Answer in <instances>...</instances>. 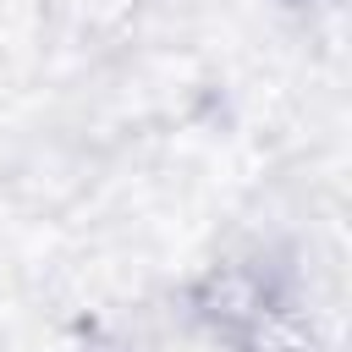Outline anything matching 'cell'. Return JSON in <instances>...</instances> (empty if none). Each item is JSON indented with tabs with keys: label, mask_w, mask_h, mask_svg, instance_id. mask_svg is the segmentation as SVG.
<instances>
[{
	"label": "cell",
	"mask_w": 352,
	"mask_h": 352,
	"mask_svg": "<svg viewBox=\"0 0 352 352\" xmlns=\"http://www.w3.org/2000/svg\"><path fill=\"white\" fill-rule=\"evenodd\" d=\"M55 0H0V66H28L50 50Z\"/></svg>",
	"instance_id": "obj_1"
}]
</instances>
